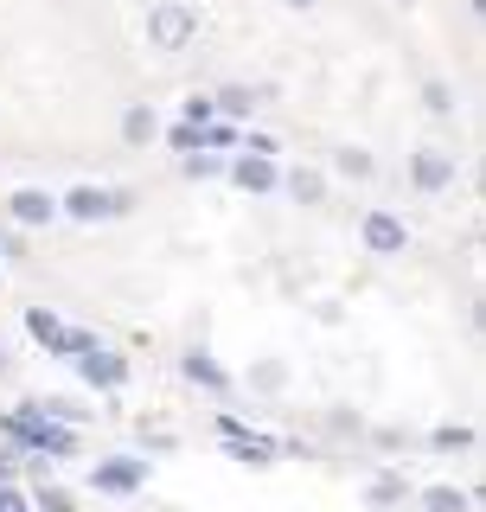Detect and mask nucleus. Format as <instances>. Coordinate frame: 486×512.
<instances>
[{
  "label": "nucleus",
  "mask_w": 486,
  "mask_h": 512,
  "mask_svg": "<svg viewBox=\"0 0 486 512\" xmlns=\"http://www.w3.org/2000/svg\"><path fill=\"white\" fill-rule=\"evenodd\" d=\"M0 442H13L20 455H45V461H71L77 448H84V436H77L71 423H52L39 404L0 410Z\"/></svg>",
  "instance_id": "f257e3e1"
},
{
  "label": "nucleus",
  "mask_w": 486,
  "mask_h": 512,
  "mask_svg": "<svg viewBox=\"0 0 486 512\" xmlns=\"http://www.w3.org/2000/svg\"><path fill=\"white\" fill-rule=\"evenodd\" d=\"M128 205H135V192H122V186H77V192L58 199V212L77 218V224H109V218H122Z\"/></svg>",
  "instance_id": "f03ea898"
},
{
  "label": "nucleus",
  "mask_w": 486,
  "mask_h": 512,
  "mask_svg": "<svg viewBox=\"0 0 486 512\" xmlns=\"http://www.w3.org/2000/svg\"><path fill=\"white\" fill-rule=\"evenodd\" d=\"M90 487L103 500H128V493L148 487V461L141 455H103V461H90Z\"/></svg>",
  "instance_id": "7ed1b4c3"
},
{
  "label": "nucleus",
  "mask_w": 486,
  "mask_h": 512,
  "mask_svg": "<svg viewBox=\"0 0 486 512\" xmlns=\"http://www.w3.org/2000/svg\"><path fill=\"white\" fill-rule=\"evenodd\" d=\"M26 333H32V340H39L45 352H52V359H77V352L96 340V333L71 327V320H58L52 308H26Z\"/></svg>",
  "instance_id": "20e7f679"
},
{
  "label": "nucleus",
  "mask_w": 486,
  "mask_h": 512,
  "mask_svg": "<svg viewBox=\"0 0 486 512\" xmlns=\"http://www.w3.org/2000/svg\"><path fill=\"white\" fill-rule=\"evenodd\" d=\"M71 365H77V378H84L90 391H103V397H116L122 384H128V372H135V365H128L116 346H96V340H90L84 352H77Z\"/></svg>",
  "instance_id": "39448f33"
},
{
  "label": "nucleus",
  "mask_w": 486,
  "mask_h": 512,
  "mask_svg": "<svg viewBox=\"0 0 486 512\" xmlns=\"http://www.w3.org/2000/svg\"><path fill=\"white\" fill-rule=\"evenodd\" d=\"M192 32H199V13H192L186 0H160V7L148 13V39H154V52H186Z\"/></svg>",
  "instance_id": "423d86ee"
},
{
  "label": "nucleus",
  "mask_w": 486,
  "mask_h": 512,
  "mask_svg": "<svg viewBox=\"0 0 486 512\" xmlns=\"http://www.w3.org/2000/svg\"><path fill=\"white\" fill-rule=\"evenodd\" d=\"M218 436H224V448H231V461H243V468H269V461L282 455V442H269V436H256V429H243L237 416H218Z\"/></svg>",
  "instance_id": "0eeeda50"
},
{
  "label": "nucleus",
  "mask_w": 486,
  "mask_h": 512,
  "mask_svg": "<svg viewBox=\"0 0 486 512\" xmlns=\"http://www.w3.org/2000/svg\"><path fill=\"white\" fill-rule=\"evenodd\" d=\"M359 231H365V250H371V256H403V250H410V231H403V218L384 212V205H371Z\"/></svg>",
  "instance_id": "6e6552de"
},
{
  "label": "nucleus",
  "mask_w": 486,
  "mask_h": 512,
  "mask_svg": "<svg viewBox=\"0 0 486 512\" xmlns=\"http://www.w3.org/2000/svg\"><path fill=\"white\" fill-rule=\"evenodd\" d=\"M180 378H186V384H199V391H212V397L231 391V372H224V365L212 359V346H199V340L180 352Z\"/></svg>",
  "instance_id": "1a4fd4ad"
},
{
  "label": "nucleus",
  "mask_w": 486,
  "mask_h": 512,
  "mask_svg": "<svg viewBox=\"0 0 486 512\" xmlns=\"http://www.w3.org/2000/svg\"><path fill=\"white\" fill-rule=\"evenodd\" d=\"M410 180H416V192H448V186H455V154H448V148H416Z\"/></svg>",
  "instance_id": "9d476101"
},
{
  "label": "nucleus",
  "mask_w": 486,
  "mask_h": 512,
  "mask_svg": "<svg viewBox=\"0 0 486 512\" xmlns=\"http://www.w3.org/2000/svg\"><path fill=\"white\" fill-rule=\"evenodd\" d=\"M224 173H231L243 192H275V186H282V167H275V154H237V160H224Z\"/></svg>",
  "instance_id": "9b49d317"
},
{
  "label": "nucleus",
  "mask_w": 486,
  "mask_h": 512,
  "mask_svg": "<svg viewBox=\"0 0 486 512\" xmlns=\"http://www.w3.org/2000/svg\"><path fill=\"white\" fill-rule=\"evenodd\" d=\"M58 218V199L52 192H39V186H20L13 192V224H20V231H32V224H52Z\"/></svg>",
  "instance_id": "f8f14e48"
},
{
  "label": "nucleus",
  "mask_w": 486,
  "mask_h": 512,
  "mask_svg": "<svg viewBox=\"0 0 486 512\" xmlns=\"http://www.w3.org/2000/svg\"><path fill=\"white\" fill-rule=\"evenodd\" d=\"M282 192H288L295 205H327V173L295 167V173H282Z\"/></svg>",
  "instance_id": "ddd939ff"
},
{
  "label": "nucleus",
  "mask_w": 486,
  "mask_h": 512,
  "mask_svg": "<svg viewBox=\"0 0 486 512\" xmlns=\"http://www.w3.org/2000/svg\"><path fill=\"white\" fill-rule=\"evenodd\" d=\"M154 135H160V116H154L148 103H128V116H122V141H128V148H141V141H154Z\"/></svg>",
  "instance_id": "4468645a"
},
{
  "label": "nucleus",
  "mask_w": 486,
  "mask_h": 512,
  "mask_svg": "<svg viewBox=\"0 0 486 512\" xmlns=\"http://www.w3.org/2000/svg\"><path fill=\"white\" fill-rule=\"evenodd\" d=\"M429 448H435V455H467V448H474V429H467V423H442V429H429Z\"/></svg>",
  "instance_id": "2eb2a0df"
},
{
  "label": "nucleus",
  "mask_w": 486,
  "mask_h": 512,
  "mask_svg": "<svg viewBox=\"0 0 486 512\" xmlns=\"http://www.w3.org/2000/svg\"><path fill=\"white\" fill-rule=\"evenodd\" d=\"M403 493H410V480H403L397 468H384V474L365 487V500H371V506H403Z\"/></svg>",
  "instance_id": "dca6fc26"
},
{
  "label": "nucleus",
  "mask_w": 486,
  "mask_h": 512,
  "mask_svg": "<svg viewBox=\"0 0 486 512\" xmlns=\"http://www.w3.org/2000/svg\"><path fill=\"white\" fill-rule=\"evenodd\" d=\"M423 512H474V493H461V487H423Z\"/></svg>",
  "instance_id": "f3484780"
},
{
  "label": "nucleus",
  "mask_w": 486,
  "mask_h": 512,
  "mask_svg": "<svg viewBox=\"0 0 486 512\" xmlns=\"http://www.w3.org/2000/svg\"><path fill=\"white\" fill-rule=\"evenodd\" d=\"M26 500H32V512H71V506H77V500H71V493H64V487H58V480H45V474H39V487H32V493H26Z\"/></svg>",
  "instance_id": "a211bd4d"
},
{
  "label": "nucleus",
  "mask_w": 486,
  "mask_h": 512,
  "mask_svg": "<svg viewBox=\"0 0 486 512\" xmlns=\"http://www.w3.org/2000/svg\"><path fill=\"white\" fill-rule=\"evenodd\" d=\"M212 103H218V116H224V122H243V116H250V109H256V90L231 84V90H218Z\"/></svg>",
  "instance_id": "6ab92c4d"
},
{
  "label": "nucleus",
  "mask_w": 486,
  "mask_h": 512,
  "mask_svg": "<svg viewBox=\"0 0 486 512\" xmlns=\"http://www.w3.org/2000/svg\"><path fill=\"white\" fill-rule=\"evenodd\" d=\"M282 384H288V365H282V359H256V365H250V391H269V397H275Z\"/></svg>",
  "instance_id": "aec40b11"
},
{
  "label": "nucleus",
  "mask_w": 486,
  "mask_h": 512,
  "mask_svg": "<svg viewBox=\"0 0 486 512\" xmlns=\"http://www.w3.org/2000/svg\"><path fill=\"white\" fill-rule=\"evenodd\" d=\"M180 173H186V180H218V173H224V160H218L212 148H192V154L180 160Z\"/></svg>",
  "instance_id": "412c9836"
},
{
  "label": "nucleus",
  "mask_w": 486,
  "mask_h": 512,
  "mask_svg": "<svg viewBox=\"0 0 486 512\" xmlns=\"http://www.w3.org/2000/svg\"><path fill=\"white\" fill-rule=\"evenodd\" d=\"M333 167L346 173V180H371V167H378V160H371L365 148H339V154H333Z\"/></svg>",
  "instance_id": "4be33fe9"
},
{
  "label": "nucleus",
  "mask_w": 486,
  "mask_h": 512,
  "mask_svg": "<svg viewBox=\"0 0 486 512\" xmlns=\"http://www.w3.org/2000/svg\"><path fill=\"white\" fill-rule=\"evenodd\" d=\"M39 410L52 416V423H71V429H77V423H84V416H90L84 404H77V397H39Z\"/></svg>",
  "instance_id": "5701e85b"
},
{
  "label": "nucleus",
  "mask_w": 486,
  "mask_h": 512,
  "mask_svg": "<svg viewBox=\"0 0 486 512\" xmlns=\"http://www.w3.org/2000/svg\"><path fill=\"white\" fill-rule=\"evenodd\" d=\"M423 103H429V116H448V109H455V90H448L442 77H429V84H423Z\"/></svg>",
  "instance_id": "b1692460"
},
{
  "label": "nucleus",
  "mask_w": 486,
  "mask_h": 512,
  "mask_svg": "<svg viewBox=\"0 0 486 512\" xmlns=\"http://www.w3.org/2000/svg\"><path fill=\"white\" fill-rule=\"evenodd\" d=\"M212 116H218V103H212V96H186V122H192V128H205Z\"/></svg>",
  "instance_id": "393cba45"
},
{
  "label": "nucleus",
  "mask_w": 486,
  "mask_h": 512,
  "mask_svg": "<svg viewBox=\"0 0 486 512\" xmlns=\"http://www.w3.org/2000/svg\"><path fill=\"white\" fill-rule=\"evenodd\" d=\"M0 512H32V500L13 487V480H0Z\"/></svg>",
  "instance_id": "a878e982"
},
{
  "label": "nucleus",
  "mask_w": 486,
  "mask_h": 512,
  "mask_svg": "<svg viewBox=\"0 0 486 512\" xmlns=\"http://www.w3.org/2000/svg\"><path fill=\"white\" fill-rule=\"evenodd\" d=\"M327 429H333V436H359V416H352V410H333Z\"/></svg>",
  "instance_id": "bb28decb"
},
{
  "label": "nucleus",
  "mask_w": 486,
  "mask_h": 512,
  "mask_svg": "<svg viewBox=\"0 0 486 512\" xmlns=\"http://www.w3.org/2000/svg\"><path fill=\"white\" fill-rule=\"evenodd\" d=\"M167 141H173V148H180V154H192V148H199V128H192V122H180V128H173Z\"/></svg>",
  "instance_id": "cd10ccee"
},
{
  "label": "nucleus",
  "mask_w": 486,
  "mask_h": 512,
  "mask_svg": "<svg viewBox=\"0 0 486 512\" xmlns=\"http://www.w3.org/2000/svg\"><path fill=\"white\" fill-rule=\"evenodd\" d=\"M13 474H20V448L0 442V480H13Z\"/></svg>",
  "instance_id": "c85d7f7f"
},
{
  "label": "nucleus",
  "mask_w": 486,
  "mask_h": 512,
  "mask_svg": "<svg viewBox=\"0 0 486 512\" xmlns=\"http://www.w3.org/2000/svg\"><path fill=\"white\" fill-rule=\"evenodd\" d=\"M141 442H148L154 455H167V448H173V436H167V429H148V423H141Z\"/></svg>",
  "instance_id": "c756f323"
},
{
  "label": "nucleus",
  "mask_w": 486,
  "mask_h": 512,
  "mask_svg": "<svg viewBox=\"0 0 486 512\" xmlns=\"http://www.w3.org/2000/svg\"><path fill=\"white\" fill-rule=\"evenodd\" d=\"M237 141H243L250 154H275V135H237Z\"/></svg>",
  "instance_id": "7c9ffc66"
},
{
  "label": "nucleus",
  "mask_w": 486,
  "mask_h": 512,
  "mask_svg": "<svg viewBox=\"0 0 486 512\" xmlns=\"http://www.w3.org/2000/svg\"><path fill=\"white\" fill-rule=\"evenodd\" d=\"M288 7H314V0H288Z\"/></svg>",
  "instance_id": "2f4dec72"
}]
</instances>
